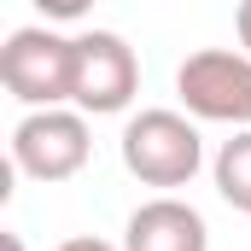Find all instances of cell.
Listing matches in <instances>:
<instances>
[{
    "label": "cell",
    "instance_id": "cell-11",
    "mask_svg": "<svg viewBox=\"0 0 251 251\" xmlns=\"http://www.w3.org/2000/svg\"><path fill=\"white\" fill-rule=\"evenodd\" d=\"M0 246H6V251H24V234H12V228H6V234H0Z\"/></svg>",
    "mask_w": 251,
    "mask_h": 251
},
{
    "label": "cell",
    "instance_id": "cell-5",
    "mask_svg": "<svg viewBox=\"0 0 251 251\" xmlns=\"http://www.w3.org/2000/svg\"><path fill=\"white\" fill-rule=\"evenodd\" d=\"M94 140H88V111H64V105H41L12 128V164L35 181H70L82 176Z\"/></svg>",
    "mask_w": 251,
    "mask_h": 251
},
{
    "label": "cell",
    "instance_id": "cell-10",
    "mask_svg": "<svg viewBox=\"0 0 251 251\" xmlns=\"http://www.w3.org/2000/svg\"><path fill=\"white\" fill-rule=\"evenodd\" d=\"M234 35H240V47L251 53V0H240V12H234Z\"/></svg>",
    "mask_w": 251,
    "mask_h": 251
},
{
    "label": "cell",
    "instance_id": "cell-6",
    "mask_svg": "<svg viewBox=\"0 0 251 251\" xmlns=\"http://www.w3.org/2000/svg\"><path fill=\"white\" fill-rule=\"evenodd\" d=\"M123 251H210V228L187 199L158 193L134 204L123 222Z\"/></svg>",
    "mask_w": 251,
    "mask_h": 251
},
{
    "label": "cell",
    "instance_id": "cell-8",
    "mask_svg": "<svg viewBox=\"0 0 251 251\" xmlns=\"http://www.w3.org/2000/svg\"><path fill=\"white\" fill-rule=\"evenodd\" d=\"M35 12H41L47 24H76V18L94 12V0H35Z\"/></svg>",
    "mask_w": 251,
    "mask_h": 251
},
{
    "label": "cell",
    "instance_id": "cell-7",
    "mask_svg": "<svg viewBox=\"0 0 251 251\" xmlns=\"http://www.w3.org/2000/svg\"><path fill=\"white\" fill-rule=\"evenodd\" d=\"M210 176H216L222 204H234L240 216H251V128H234V140H222V146H216Z\"/></svg>",
    "mask_w": 251,
    "mask_h": 251
},
{
    "label": "cell",
    "instance_id": "cell-4",
    "mask_svg": "<svg viewBox=\"0 0 251 251\" xmlns=\"http://www.w3.org/2000/svg\"><path fill=\"white\" fill-rule=\"evenodd\" d=\"M140 94V59L117 29H82L76 35V70H70V105L88 117L128 111Z\"/></svg>",
    "mask_w": 251,
    "mask_h": 251
},
{
    "label": "cell",
    "instance_id": "cell-9",
    "mask_svg": "<svg viewBox=\"0 0 251 251\" xmlns=\"http://www.w3.org/2000/svg\"><path fill=\"white\" fill-rule=\"evenodd\" d=\"M59 251H123V246H111V240H94V234H76V240H64Z\"/></svg>",
    "mask_w": 251,
    "mask_h": 251
},
{
    "label": "cell",
    "instance_id": "cell-2",
    "mask_svg": "<svg viewBox=\"0 0 251 251\" xmlns=\"http://www.w3.org/2000/svg\"><path fill=\"white\" fill-rule=\"evenodd\" d=\"M70 70H76V35H59L47 24H24L0 47V82L29 111L70 100Z\"/></svg>",
    "mask_w": 251,
    "mask_h": 251
},
{
    "label": "cell",
    "instance_id": "cell-3",
    "mask_svg": "<svg viewBox=\"0 0 251 251\" xmlns=\"http://www.w3.org/2000/svg\"><path fill=\"white\" fill-rule=\"evenodd\" d=\"M176 94L199 123H228L251 128V53L246 47H204L181 59L176 70Z\"/></svg>",
    "mask_w": 251,
    "mask_h": 251
},
{
    "label": "cell",
    "instance_id": "cell-1",
    "mask_svg": "<svg viewBox=\"0 0 251 251\" xmlns=\"http://www.w3.org/2000/svg\"><path fill=\"white\" fill-rule=\"evenodd\" d=\"M117 152H123V170L140 181V187H164V193L187 187L193 176L204 170V134H199V117L164 111V105L134 111V117L123 123Z\"/></svg>",
    "mask_w": 251,
    "mask_h": 251
}]
</instances>
